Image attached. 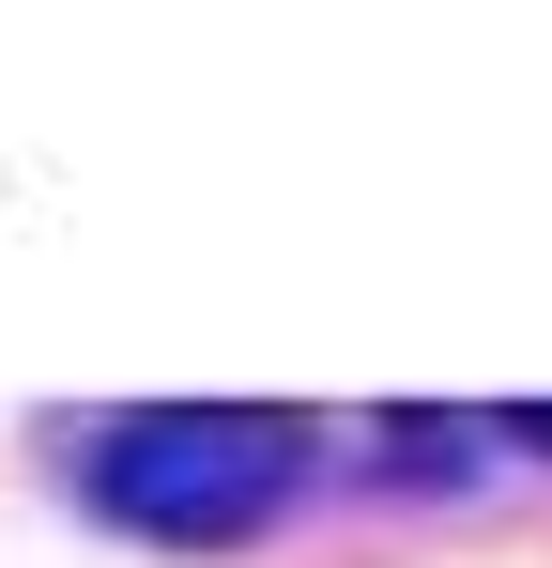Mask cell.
I'll list each match as a JSON object with an SVG mask.
<instances>
[{"mask_svg":"<svg viewBox=\"0 0 552 568\" xmlns=\"http://www.w3.org/2000/svg\"><path fill=\"white\" fill-rule=\"evenodd\" d=\"M323 430L276 399H123L78 430V507L139 554H246L307 507Z\"/></svg>","mask_w":552,"mask_h":568,"instance_id":"1","label":"cell"}]
</instances>
